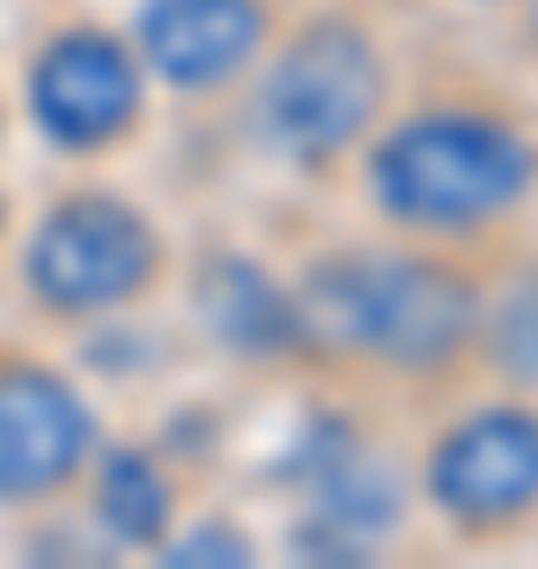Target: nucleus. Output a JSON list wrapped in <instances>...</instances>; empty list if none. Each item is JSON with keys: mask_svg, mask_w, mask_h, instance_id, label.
I'll use <instances>...</instances> for the list:
<instances>
[{"mask_svg": "<svg viewBox=\"0 0 538 569\" xmlns=\"http://www.w3.org/2000/svg\"><path fill=\"white\" fill-rule=\"evenodd\" d=\"M349 183L373 234L450 253L514 247L538 209V114L476 70L399 89Z\"/></svg>", "mask_w": 538, "mask_h": 569, "instance_id": "1", "label": "nucleus"}, {"mask_svg": "<svg viewBox=\"0 0 538 569\" xmlns=\"http://www.w3.org/2000/svg\"><path fill=\"white\" fill-rule=\"evenodd\" d=\"M495 253H450L373 234L311 253L286 279L291 361L349 387L444 406L476 387V336Z\"/></svg>", "mask_w": 538, "mask_h": 569, "instance_id": "2", "label": "nucleus"}, {"mask_svg": "<svg viewBox=\"0 0 538 569\" xmlns=\"http://www.w3.org/2000/svg\"><path fill=\"white\" fill-rule=\"evenodd\" d=\"M399 89L406 70L387 20L361 0H323V7H291L241 102L253 140L286 171L311 183H349V164L387 121Z\"/></svg>", "mask_w": 538, "mask_h": 569, "instance_id": "3", "label": "nucleus"}, {"mask_svg": "<svg viewBox=\"0 0 538 569\" xmlns=\"http://www.w3.org/2000/svg\"><path fill=\"white\" fill-rule=\"evenodd\" d=\"M7 272L32 323L83 336L159 305L178 279V241L146 197L102 171H83L20 216Z\"/></svg>", "mask_w": 538, "mask_h": 569, "instance_id": "4", "label": "nucleus"}, {"mask_svg": "<svg viewBox=\"0 0 538 569\" xmlns=\"http://www.w3.org/2000/svg\"><path fill=\"white\" fill-rule=\"evenodd\" d=\"M412 449V500L456 550H514L538 531V399L462 387Z\"/></svg>", "mask_w": 538, "mask_h": 569, "instance_id": "5", "label": "nucleus"}, {"mask_svg": "<svg viewBox=\"0 0 538 569\" xmlns=\"http://www.w3.org/2000/svg\"><path fill=\"white\" fill-rule=\"evenodd\" d=\"M20 108L44 152H58L77 171H102L152 133L159 89L121 20L63 13L26 44Z\"/></svg>", "mask_w": 538, "mask_h": 569, "instance_id": "6", "label": "nucleus"}, {"mask_svg": "<svg viewBox=\"0 0 538 569\" xmlns=\"http://www.w3.org/2000/svg\"><path fill=\"white\" fill-rule=\"evenodd\" d=\"M108 425L89 387L39 342L0 336V512L51 519L77 507Z\"/></svg>", "mask_w": 538, "mask_h": 569, "instance_id": "7", "label": "nucleus"}, {"mask_svg": "<svg viewBox=\"0 0 538 569\" xmlns=\"http://www.w3.org/2000/svg\"><path fill=\"white\" fill-rule=\"evenodd\" d=\"M286 20V0H133L121 26L159 96L209 108L248 96Z\"/></svg>", "mask_w": 538, "mask_h": 569, "instance_id": "8", "label": "nucleus"}, {"mask_svg": "<svg viewBox=\"0 0 538 569\" xmlns=\"http://www.w3.org/2000/svg\"><path fill=\"white\" fill-rule=\"evenodd\" d=\"M77 507H89V526L114 550L152 557L171 538V526L197 507V488L166 449L140 443V437H108Z\"/></svg>", "mask_w": 538, "mask_h": 569, "instance_id": "9", "label": "nucleus"}, {"mask_svg": "<svg viewBox=\"0 0 538 569\" xmlns=\"http://www.w3.org/2000/svg\"><path fill=\"white\" fill-rule=\"evenodd\" d=\"M476 387H507L538 399V253L500 247L481 298L476 336Z\"/></svg>", "mask_w": 538, "mask_h": 569, "instance_id": "10", "label": "nucleus"}, {"mask_svg": "<svg viewBox=\"0 0 538 569\" xmlns=\"http://www.w3.org/2000/svg\"><path fill=\"white\" fill-rule=\"evenodd\" d=\"M152 563H260V538L248 531V519L222 507H190L152 550Z\"/></svg>", "mask_w": 538, "mask_h": 569, "instance_id": "11", "label": "nucleus"}, {"mask_svg": "<svg viewBox=\"0 0 538 569\" xmlns=\"http://www.w3.org/2000/svg\"><path fill=\"white\" fill-rule=\"evenodd\" d=\"M507 44H514V58L526 70H538V0H519L507 13Z\"/></svg>", "mask_w": 538, "mask_h": 569, "instance_id": "12", "label": "nucleus"}, {"mask_svg": "<svg viewBox=\"0 0 538 569\" xmlns=\"http://www.w3.org/2000/svg\"><path fill=\"white\" fill-rule=\"evenodd\" d=\"M20 197H13V183L0 178V266H7V247H13V234H20Z\"/></svg>", "mask_w": 538, "mask_h": 569, "instance_id": "13", "label": "nucleus"}, {"mask_svg": "<svg viewBox=\"0 0 538 569\" xmlns=\"http://www.w3.org/2000/svg\"><path fill=\"white\" fill-rule=\"evenodd\" d=\"M456 7H469V13H500V20H507L519 0H456Z\"/></svg>", "mask_w": 538, "mask_h": 569, "instance_id": "14", "label": "nucleus"}]
</instances>
